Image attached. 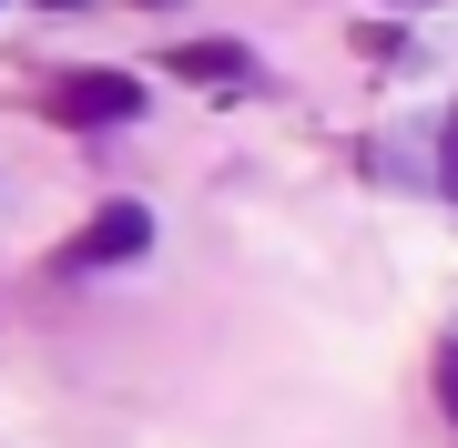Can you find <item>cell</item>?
I'll use <instances>...</instances> for the list:
<instances>
[{
    "label": "cell",
    "mask_w": 458,
    "mask_h": 448,
    "mask_svg": "<svg viewBox=\"0 0 458 448\" xmlns=\"http://www.w3.org/2000/svg\"><path fill=\"white\" fill-rule=\"evenodd\" d=\"M51 113L62 123H132L143 113V82L132 72H72V82H51Z\"/></svg>",
    "instance_id": "cell-1"
},
{
    "label": "cell",
    "mask_w": 458,
    "mask_h": 448,
    "mask_svg": "<svg viewBox=\"0 0 458 448\" xmlns=\"http://www.w3.org/2000/svg\"><path fill=\"white\" fill-rule=\"evenodd\" d=\"M153 245V215L143 204H102V215L82 224V245H72V266H123V255Z\"/></svg>",
    "instance_id": "cell-2"
},
{
    "label": "cell",
    "mask_w": 458,
    "mask_h": 448,
    "mask_svg": "<svg viewBox=\"0 0 458 448\" xmlns=\"http://www.w3.org/2000/svg\"><path fill=\"white\" fill-rule=\"evenodd\" d=\"M174 72H194V82H234L245 51H234V41H194V51H174Z\"/></svg>",
    "instance_id": "cell-3"
},
{
    "label": "cell",
    "mask_w": 458,
    "mask_h": 448,
    "mask_svg": "<svg viewBox=\"0 0 458 448\" xmlns=\"http://www.w3.org/2000/svg\"><path fill=\"white\" fill-rule=\"evenodd\" d=\"M438 408H448V428H458V347L438 357Z\"/></svg>",
    "instance_id": "cell-4"
},
{
    "label": "cell",
    "mask_w": 458,
    "mask_h": 448,
    "mask_svg": "<svg viewBox=\"0 0 458 448\" xmlns=\"http://www.w3.org/2000/svg\"><path fill=\"white\" fill-rule=\"evenodd\" d=\"M448 204H458V113H448Z\"/></svg>",
    "instance_id": "cell-5"
}]
</instances>
